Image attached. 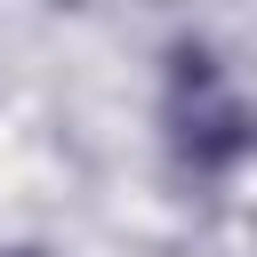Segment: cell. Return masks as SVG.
Returning a JSON list of instances; mask_svg holds the SVG:
<instances>
[{
    "instance_id": "1",
    "label": "cell",
    "mask_w": 257,
    "mask_h": 257,
    "mask_svg": "<svg viewBox=\"0 0 257 257\" xmlns=\"http://www.w3.org/2000/svg\"><path fill=\"white\" fill-rule=\"evenodd\" d=\"M169 145H177L185 169L217 177V169H233V161L257 145V112H241L217 80H209V88H169Z\"/></svg>"
}]
</instances>
